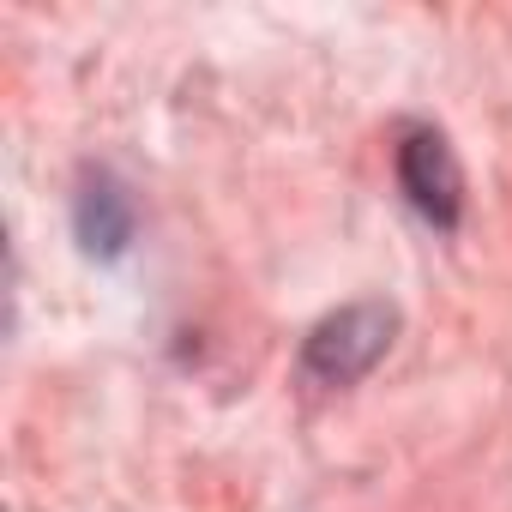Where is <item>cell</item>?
<instances>
[{
	"instance_id": "cell-1",
	"label": "cell",
	"mask_w": 512,
	"mask_h": 512,
	"mask_svg": "<svg viewBox=\"0 0 512 512\" xmlns=\"http://www.w3.org/2000/svg\"><path fill=\"white\" fill-rule=\"evenodd\" d=\"M392 338H398V308L392 302H350L302 338V380L320 386V392H344V386L368 380L386 362Z\"/></svg>"
},
{
	"instance_id": "cell-2",
	"label": "cell",
	"mask_w": 512,
	"mask_h": 512,
	"mask_svg": "<svg viewBox=\"0 0 512 512\" xmlns=\"http://www.w3.org/2000/svg\"><path fill=\"white\" fill-rule=\"evenodd\" d=\"M398 187L416 205V217H428L434 229H458L464 217V169L446 145L440 127H404L398 133Z\"/></svg>"
},
{
	"instance_id": "cell-3",
	"label": "cell",
	"mask_w": 512,
	"mask_h": 512,
	"mask_svg": "<svg viewBox=\"0 0 512 512\" xmlns=\"http://www.w3.org/2000/svg\"><path fill=\"white\" fill-rule=\"evenodd\" d=\"M133 235H139V205H133L127 181L109 169H85L79 193H73V241L91 260H121Z\"/></svg>"
}]
</instances>
